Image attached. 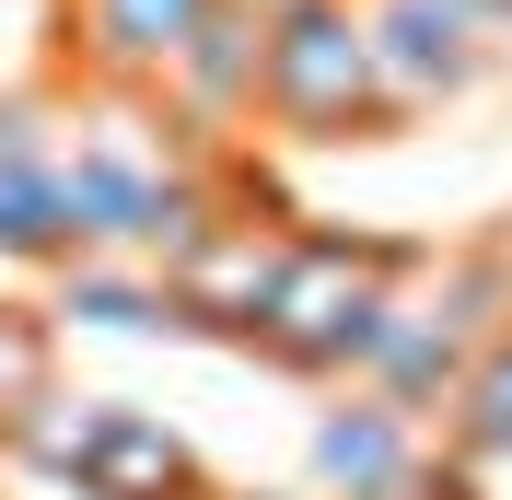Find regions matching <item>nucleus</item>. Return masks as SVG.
Segmentation results:
<instances>
[{"mask_svg":"<svg viewBox=\"0 0 512 500\" xmlns=\"http://www.w3.org/2000/svg\"><path fill=\"white\" fill-rule=\"evenodd\" d=\"M222 0H70V47L105 94H163V70L187 59V35Z\"/></svg>","mask_w":512,"mask_h":500,"instance_id":"nucleus-8","label":"nucleus"},{"mask_svg":"<svg viewBox=\"0 0 512 500\" xmlns=\"http://www.w3.org/2000/svg\"><path fill=\"white\" fill-rule=\"evenodd\" d=\"M431 454H443V431L408 419V407H384L373 384H338L315 407V431H303L315 500H431Z\"/></svg>","mask_w":512,"mask_h":500,"instance_id":"nucleus-5","label":"nucleus"},{"mask_svg":"<svg viewBox=\"0 0 512 500\" xmlns=\"http://www.w3.org/2000/svg\"><path fill=\"white\" fill-rule=\"evenodd\" d=\"M47 326H94V338H187V314L152 268H117V256H82L47 280Z\"/></svg>","mask_w":512,"mask_h":500,"instance_id":"nucleus-11","label":"nucleus"},{"mask_svg":"<svg viewBox=\"0 0 512 500\" xmlns=\"http://www.w3.org/2000/svg\"><path fill=\"white\" fill-rule=\"evenodd\" d=\"M256 117L280 128V140H303V152H350V140H384V128H396L361 0H268V82H256Z\"/></svg>","mask_w":512,"mask_h":500,"instance_id":"nucleus-2","label":"nucleus"},{"mask_svg":"<svg viewBox=\"0 0 512 500\" xmlns=\"http://www.w3.org/2000/svg\"><path fill=\"white\" fill-rule=\"evenodd\" d=\"M443 431H489V442H512V326L478 349V361H466V396H454Z\"/></svg>","mask_w":512,"mask_h":500,"instance_id":"nucleus-15","label":"nucleus"},{"mask_svg":"<svg viewBox=\"0 0 512 500\" xmlns=\"http://www.w3.org/2000/svg\"><path fill=\"white\" fill-rule=\"evenodd\" d=\"M105 419H117V396H35L12 431H0V454L24 477H59L70 500H82V477H94V442H105Z\"/></svg>","mask_w":512,"mask_h":500,"instance_id":"nucleus-12","label":"nucleus"},{"mask_svg":"<svg viewBox=\"0 0 512 500\" xmlns=\"http://www.w3.org/2000/svg\"><path fill=\"white\" fill-rule=\"evenodd\" d=\"M256 82H268V0H222V12L187 35V59L163 70L152 105L175 117V140L222 152L233 128H256Z\"/></svg>","mask_w":512,"mask_h":500,"instance_id":"nucleus-7","label":"nucleus"},{"mask_svg":"<svg viewBox=\"0 0 512 500\" xmlns=\"http://www.w3.org/2000/svg\"><path fill=\"white\" fill-rule=\"evenodd\" d=\"M35 396H59V326H47V303H12L0 291V431Z\"/></svg>","mask_w":512,"mask_h":500,"instance_id":"nucleus-13","label":"nucleus"},{"mask_svg":"<svg viewBox=\"0 0 512 500\" xmlns=\"http://www.w3.org/2000/svg\"><path fill=\"white\" fill-rule=\"evenodd\" d=\"M222 500H291V489H222Z\"/></svg>","mask_w":512,"mask_h":500,"instance_id":"nucleus-16","label":"nucleus"},{"mask_svg":"<svg viewBox=\"0 0 512 500\" xmlns=\"http://www.w3.org/2000/svg\"><path fill=\"white\" fill-rule=\"evenodd\" d=\"M82 500H222V489H210L198 442L175 431L163 407H128V396H117V419H105V442H94Z\"/></svg>","mask_w":512,"mask_h":500,"instance_id":"nucleus-9","label":"nucleus"},{"mask_svg":"<svg viewBox=\"0 0 512 500\" xmlns=\"http://www.w3.org/2000/svg\"><path fill=\"white\" fill-rule=\"evenodd\" d=\"M0 268H82V221L59 175V117L35 94H0Z\"/></svg>","mask_w":512,"mask_h":500,"instance_id":"nucleus-6","label":"nucleus"},{"mask_svg":"<svg viewBox=\"0 0 512 500\" xmlns=\"http://www.w3.org/2000/svg\"><path fill=\"white\" fill-rule=\"evenodd\" d=\"M431 500H512V442L443 431V454H431Z\"/></svg>","mask_w":512,"mask_h":500,"instance_id":"nucleus-14","label":"nucleus"},{"mask_svg":"<svg viewBox=\"0 0 512 500\" xmlns=\"http://www.w3.org/2000/svg\"><path fill=\"white\" fill-rule=\"evenodd\" d=\"M466 361H478V338H454L443 314L408 291V303L384 314V338H373V361H361V384H373L384 407H408V419H431V407L454 419V396H466Z\"/></svg>","mask_w":512,"mask_h":500,"instance_id":"nucleus-10","label":"nucleus"},{"mask_svg":"<svg viewBox=\"0 0 512 500\" xmlns=\"http://www.w3.org/2000/svg\"><path fill=\"white\" fill-rule=\"evenodd\" d=\"M233 187V163H222ZM280 268H291V221L280 210H245L233 198L210 233H198L175 268H152L163 291H175V314H187V338H222V349H256V326H268V303H280Z\"/></svg>","mask_w":512,"mask_h":500,"instance_id":"nucleus-3","label":"nucleus"},{"mask_svg":"<svg viewBox=\"0 0 512 500\" xmlns=\"http://www.w3.org/2000/svg\"><path fill=\"white\" fill-rule=\"evenodd\" d=\"M431 268V245L408 233H350V221H291V268H280V303L256 326V361L291 384H361L384 314L408 303V280Z\"/></svg>","mask_w":512,"mask_h":500,"instance_id":"nucleus-1","label":"nucleus"},{"mask_svg":"<svg viewBox=\"0 0 512 500\" xmlns=\"http://www.w3.org/2000/svg\"><path fill=\"white\" fill-rule=\"evenodd\" d=\"M361 24H373V70H384L396 128L501 82V24L478 0H361Z\"/></svg>","mask_w":512,"mask_h":500,"instance_id":"nucleus-4","label":"nucleus"}]
</instances>
